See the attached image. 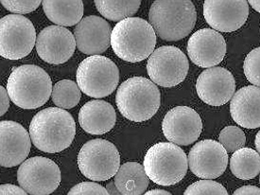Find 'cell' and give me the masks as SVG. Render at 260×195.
<instances>
[{"instance_id": "cell-31", "label": "cell", "mask_w": 260, "mask_h": 195, "mask_svg": "<svg viewBox=\"0 0 260 195\" xmlns=\"http://www.w3.org/2000/svg\"><path fill=\"white\" fill-rule=\"evenodd\" d=\"M68 195H110L107 189L95 182H82L74 186Z\"/></svg>"}, {"instance_id": "cell-22", "label": "cell", "mask_w": 260, "mask_h": 195, "mask_svg": "<svg viewBox=\"0 0 260 195\" xmlns=\"http://www.w3.org/2000/svg\"><path fill=\"white\" fill-rule=\"evenodd\" d=\"M150 178L144 166L137 162H126L115 175L114 183L122 195H141L149 187Z\"/></svg>"}, {"instance_id": "cell-10", "label": "cell", "mask_w": 260, "mask_h": 195, "mask_svg": "<svg viewBox=\"0 0 260 195\" xmlns=\"http://www.w3.org/2000/svg\"><path fill=\"white\" fill-rule=\"evenodd\" d=\"M188 70L189 63L185 53L173 46L155 49L147 63L151 81L162 87H173L183 83Z\"/></svg>"}, {"instance_id": "cell-33", "label": "cell", "mask_w": 260, "mask_h": 195, "mask_svg": "<svg viewBox=\"0 0 260 195\" xmlns=\"http://www.w3.org/2000/svg\"><path fill=\"white\" fill-rule=\"evenodd\" d=\"M0 94H1V110L0 116L5 115L10 107V96L7 89H5L3 86H0Z\"/></svg>"}, {"instance_id": "cell-23", "label": "cell", "mask_w": 260, "mask_h": 195, "mask_svg": "<svg viewBox=\"0 0 260 195\" xmlns=\"http://www.w3.org/2000/svg\"><path fill=\"white\" fill-rule=\"evenodd\" d=\"M48 19L60 27H71L82 21L83 3L81 0H46L42 3Z\"/></svg>"}, {"instance_id": "cell-1", "label": "cell", "mask_w": 260, "mask_h": 195, "mask_svg": "<svg viewBox=\"0 0 260 195\" xmlns=\"http://www.w3.org/2000/svg\"><path fill=\"white\" fill-rule=\"evenodd\" d=\"M75 135L73 117L59 107H48L38 112L29 124L34 145L45 153H60L68 149Z\"/></svg>"}, {"instance_id": "cell-25", "label": "cell", "mask_w": 260, "mask_h": 195, "mask_svg": "<svg viewBox=\"0 0 260 195\" xmlns=\"http://www.w3.org/2000/svg\"><path fill=\"white\" fill-rule=\"evenodd\" d=\"M99 13L111 21H122L133 17L141 5L140 0H96Z\"/></svg>"}, {"instance_id": "cell-16", "label": "cell", "mask_w": 260, "mask_h": 195, "mask_svg": "<svg viewBox=\"0 0 260 195\" xmlns=\"http://www.w3.org/2000/svg\"><path fill=\"white\" fill-rule=\"evenodd\" d=\"M199 98L208 105L220 106L227 104L235 95L236 82L229 70L211 68L204 70L197 79Z\"/></svg>"}, {"instance_id": "cell-21", "label": "cell", "mask_w": 260, "mask_h": 195, "mask_svg": "<svg viewBox=\"0 0 260 195\" xmlns=\"http://www.w3.org/2000/svg\"><path fill=\"white\" fill-rule=\"evenodd\" d=\"M117 121V113L109 103L93 100L82 106L79 113V122L82 129L91 135L110 132Z\"/></svg>"}, {"instance_id": "cell-8", "label": "cell", "mask_w": 260, "mask_h": 195, "mask_svg": "<svg viewBox=\"0 0 260 195\" xmlns=\"http://www.w3.org/2000/svg\"><path fill=\"white\" fill-rule=\"evenodd\" d=\"M78 165L86 178L92 181H106L118 172L120 155L112 142L96 139L82 147L78 154Z\"/></svg>"}, {"instance_id": "cell-19", "label": "cell", "mask_w": 260, "mask_h": 195, "mask_svg": "<svg viewBox=\"0 0 260 195\" xmlns=\"http://www.w3.org/2000/svg\"><path fill=\"white\" fill-rule=\"evenodd\" d=\"M112 31L105 19L96 15L86 16L74 29L77 48L87 55H101L111 46Z\"/></svg>"}, {"instance_id": "cell-27", "label": "cell", "mask_w": 260, "mask_h": 195, "mask_svg": "<svg viewBox=\"0 0 260 195\" xmlns=\"http://www.w3.org/2000/svg\"><path fill=\"white\" fill-rule=\"evenodd\" d=\"M219 141L224 147L227 153H235L244 147L246 137L239 127L227 126L219 133Z\"/></svg>"}, {"instance_id": "cell-2", "label": "cell", "mask_w": 260, "mask_h": 195, "mask_svg": "<svg viewBox=\"0 0 260 195\" xmlns=\"http://www.w3.org/2000/svg\"><path fill=\"white\" fill-rule=\"evenodd\" d=\"M150 24L165 41H179L190 35L197 20V13L189 0H157L149 13Z\"/></svg>"}, {"instance_id": "cell-30", "label": "cell", "mask_w": 260, "mask_h": 195, "mask_svg": "<svg viewBox=\"0 0 260 195\" xmlns=\"http://www.w3.org/2000/svg\"><path fill=\"white\" fill-rule=\"evenodd\" d=\"M0 3L9 12L22 15L35 12L43 2L40 0H1Z\"/></svg>"}, {"instance_id": "cell-12", "label": "cell", "mask_w": 260, "mask_h": 195, "mask_svg": "<svg viewBox=\"0 0 260 195\" xmlns=\"http://www.w3.org/2000/svg\"><path fill=\"white\" fill-rule=\"evenodd\" d=\"M187 158L192 174L204 180L218 178L225 172L228 165L227 151L219 142L212 140L196 143Z\"/></svg>"}, {"instance_id": "cell-26", "label": "cell", "mask_w": 260, "mask_h": 195, "mask_svg": "<svg viewBox=\"0 0 260 195\" xmlns=\"http://www.w3.org/2000/svg\"><path fill=\"white\" fill-rule=\"evenodd\" d=\"M81 89L75 82L62 80L56 83L51 98L54 105L62 109H71L79 105L81 100Z\"/></svg>"}, {"instance_id": "cell-38", "label": "cell", "mask_w": 260, "mask_h": 195, "mask_svg": "<svg viewBox=\"0 0 260 195\" xmlns=\"http://www.w3.org/2000/svg\"><path fill=\"white\" fill-rule=\"evenodd\" d=\"M259 181H260V180H259Z\"/></svg>"}, {"instance_id": "cell-9", "label": "cell", "mask_w": 260, "mask_h": 195, "mask_svg": "<svg viewBox=\"0 0 260 195\" xmlns=\"http://www.w3.org/2000/svg\"><path fill=\"white\" fill-rule=\"evenodd\" d=\"M32 22L21 14H8L0 20V55L8 60H20L36 45Z\"/></svg>"}, {"instance_id": "cell-24", "label": "cell", "mask_w": 260, "mask_h": 195, "mask_svg": "<svg viewBox=\"0 0 260 195\" xmlns=\"http://www.w3.org/2000/svg\"><path fill=\"white\" fill-rule=\"evenodd\" d=\"M230 169L239 179H253L260 174V154L251 148H242L231 156Z\"/></svg>"}, {"instance_id": "cell-35", "label": "cell", "mask_w": 260, "mask_h": 195, "mask_svg": "<svg viewBox=\"0 0 260 195\" xmlns=\"http://www.w3.org/2000/svg\"><path fill=\"white\" fill-rule=\"evenodd\" d=\"M144 195H172L169 191L164 189H152L150 191H147Z\"/></svg>"}, {"instance_id": "cell-14", "label": "cell", "mask_w": 260, "mask_h": 195, "mask_svg": "<svg viewBox=\"0 0 260 195\" xmlns=\"http://www.w3.org/2000/svg\"><path fill=\"white\" fill-rule=\"evenodd\" d=\"M204 16L216 31L232 32L247 21L249 4L246 0H207L204 3Z\"/></svg>"}, {"instance_id": "cell-11", "label": "cell", "mask_w": 260, "mask_h": 195, "mask_svg": "<svg viewBox=\"0 0 260 195\" xmlns=\"http://www.w3.org/2000/svg\"><path fill=\"white\" fill-rule=\"evenodd\" d=\"M61 171L54 161L35 156L24 161L17 172L21 188L30 195H48L61 183Z\"/></svg>"}, {"instance_id": "cell-32", "label": "cell", "mask_w": 260, "mask_h": 195, "mask_svg": "<svg viewBox=\"0 0 260 195\" xmlns=\"http://www.w3.org/2000/svg\"><path fill=\"white\" fill-rule=\"evenodd\" d=\"M0 195H27L26 190L13 184H4L0 186Z\"/></svg>"}, {"instance_id": "cell-13", "label": "cell", "mask_w": 260, "mask_h": 195, "mask_svg": "<svg viewBox=\"0 0 260 195\" xmlns=\"http://www.w3.org/2000/svg\"><path fill=\"white\" fill-rule=\"evenodd\" d=\"M162 130L166 139L171 143L187 146L200 138L203 122L194 109L187 106H176L166 114Z\"/></svg>"}, {"instance_id": "cell-20", "label": "cell", "mask_w": 260, "mask_h": 195, "mask_svg": "<svg viewBox=\"0 0 260 195\" xmlns=\"http://www.w3.org/2000/svg\"><path fill=\"white\" fill-rule=\"evenodd\" d=\"M230 113L239 125L247 129L260 127V87L248 85L234 95Z\"/></svg>"}, {"instance_id": "cell-4", "label": "cell", "mask_w": 260, "mask_h": 195, "mask_svg": "<svg viewBox=\"0 0 260 195\" xmlns=\"http://www.w3.org/2000/svg\"><path fill=\"white\" fill-rule=\"evenodd\" d=\"M52 82L45 70L35 64L14 69L9 76L7 91L11 101L23 109L41 107L52 94Z\"/></svg>"}, {"instance_id": "cell-29", "label": "cell", "mask_w": 260, "mask_h": 195, "mask_svg": "<svg viewBox=\"0 0 260 195\" xmlns=\"http://www.w3.org/2000/svg\"><path fill=\"white\" fill-rule=\"evenodd\" d=\"M243 70L247 80L254 86L260 87V48L249 52L244 60Z\"/></svg>"}, {"instance_id": "cell-3", "label": "cell", "mask_w": 260, "mask_h": 195, "mask_svg": "<svg viewBox=\"0 0 260 195\" xmlns=\"http://www.w3.org/2000/svg\"><path fill=\"white\" fill-rule=\"evenodd\" d=\"M156 34L149 22L130 17L118 22L113 28L111 47L117 57L126 62L138 63L155 50Z\"/></svg>"}, {"instance_id": "cell-36", "label": "cell", "mask_w": 260, "mask_h": 195, "mask_svg": "<svg viewBox=\"0 0 260 195\" xmlns=\"http://www.w3.org/2000/svg\"><path fill=\"white\" fill-rule=\"evenodd\" d=\"M248 4H250L253 7V10L260 13V0H250V1H248Z\"/></svg>"}, {"instance_id": "cell-17", "label": "cell", "mask_w": 260, "mask_h": 195, "mask_svg": "<svg viewBox=\"0 0 260 195\" xmlns=\"http://www.w3.org/2000/svg\"><path fill=\"white\" fill-rule=\"evenodd\" d=\"M187 54L200 68H213L222 62L226 54L223 36L212 28H202L187 42Z\"/></svg>"}, {"instance_id": "cell-15", "label": "cell", "mask_w": 260, "mask_h": 195, "mask_svg": "<svg viewBox=\"0 0 260 195\" xmlns=\"http://www.w3.org/2000/svg\"><path fill=\"white\" fill-rule=\"evenodd\" d=\"M35 47L43 61L61 64L68 62L74 54L77 45L74 35L68 28L48 26L37 36Z\"/></svg>"}, {"instance_id": "cell-34", "label": "cell", "mask_w": 260, "mask_h": 195, "mask_svg": "<svg viewBox=\"0 0 260 195\" xmlns=\"http://www.w3.org/2000/svg\"><path fill=\"white\" fill-rule=\"evenodd\" d=\"M233 195H260V188L255 186H243L235 190Z\"/></svg>"}, {"instance_id": "cell-6", "label": "cell", "mask_w": 260, "mask_h": 195, "mask_svg": "<svg viewBox=\"0 0 260 195\" xmlns=\"http://www.w3.org/2000/svg\"><path fill=\"white\" fill-rule=\"evenodd\" d=\"M143 166L150 180L160 186H171L185 177L188 158L178 145L159 142L148 150Z\"/></svg>"}, {"instance_id": "cell-37", "label": "cell", "mask_w": 260, "mask_h": 195, "mask_svg": "<svg viewBox=\"0 0 260 195\" xmlns=\"http://www.w3.org/2000/svg\"><path fill=\"white\" fill-rule=\"evenodd\" d=\"M254 143H255V148H256V151L257 153L260 154V131L256 134V137H255V140H254Z\"/></svg>"}, {"instance_id": "cell-18", "label": "cell", "mask_w": 260, "mask_h": 195, "mask_svg": "<svg viewBox=\"0 0 260 195\" xmlns=\"http://www.w3.org/2000/svg\"><path fill=\"white\" fill-rule=\"evenodd\" d=\"M0 164L2 167H15L26 161L30 151L31 139L20 123L2 120L0 122Z\"/></svg>"}, {"instance_id": "cell-28", "label": "cell", "mask_w": 260, "mask_h": 195, "mask_svg": "<svg viewBox=\"0 0 260 195\" xmlns=\"http://www.w3.org/2000/svg\"><path fill=\"white\" fill-rule=\"evenodd\" d=\"M184 195H229L226 188L218 182L201 180L195 182L185 189Z\"/></svg>"}, {"instance_id": "cell-5", "label": "cell", "mask_w": 260, "mask_h": 195, "mask_svg": "<svg viewBox=\"0 0 260 195\" xmlns=\"http://www.w3.org/2000/svg\"><path fill=\"white\" fill-rule=\"evenodd\" d=\"M117 108L135 122L151 119L160 107L161 94L156 84L144 77H132L120 84L116 97Z\"/></svg>"}, {"instance_id": "cell-7", "label": "cell", "mask_w": 260, "mask_h": 195, "mask_svg": "<svg viewBox=\"0 0 260 195\" xmlns=\"http://www.w3.org/2000/svg\"><path fill=\"white\" fill-rule=\"evenodd\" d=\"M119 70L117 64L103 55L89 56L77 70V84L91 98L107 97L117 89Z\"/></svg>"}]
</instances>
